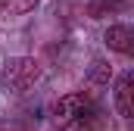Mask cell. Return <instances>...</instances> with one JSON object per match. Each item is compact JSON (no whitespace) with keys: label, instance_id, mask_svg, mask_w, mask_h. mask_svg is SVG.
Segmentation results:
<instances>
[{"label":"cell","instance_id":"obj_4","mask_svg":"<svg viewBox=\"0 0 134 131\" xmlns=\"http://www.w3.org/2000/svg\"><path fill=\"white\" fill-rule=\"evenodd\" d=\"M115 109H119V116L134 119V75L119 78V84H115Z\"/></svg>","mask_w":134,"mask_h":131},{"label":"cell","instance_id":"obj_3","mask_svg":"<svg viewBox=\"0 0 134 131\" xmlns=\"http://www.w3.org/2000/svg\"><path fill=\"white\" fill-rule=\"evenodd\" d=\"M103 41L115 53H134V28H128V25H109Z\"/></svg>","mask_w":134,"mask_h":131},{"label":"cell","instance_id":"obj_1","mask_svg":"<svg viewBox=\"0 0 134 131\" xmlns=\"http://www.w3.org/2000/svg\"><path fill=\"white\" fill-rule=\"evenodd\" d=\"M53 119L59 131H94L97 128V112L87 94H66L53 103Z\"/></svg>","mask_w":134,"mask_h":131},{"label":"cell","instance_id":"obj_5","mask_svg":"<svg viewBox=\"0 0 134 131\" xmlns=\"http://www.w3.org/2000/svg\"><path fill=\"white\" fill-rule=\"evenodd\" d=\"M128 6V0H91V16L94 19H103V16H109V13H119V9H125Z\"/></svg>","mask_w":134,"mask_h":131},{"label":"cell","instance_id":"obj_6","mask_svg":"<svg viewBox=\"0 0 134 131\" xmlns=\"http://www.w3.org/2000/svg\"><path fill=\"white\" fill-rule=\"evenodd\" d=\"M41 0H0V6H3V13H9V16H22V13H28L34 9Z\"/></svg>","mask_w":134,"mask_h":131},{"label":"cell","instance_id":"obj_2","mask_svg":"<svg viewBox=\"0 0 134 131\" xmlns=\"http://www.w3.org/2000/svg\"><path fill=\"white\" fill-rule=\"evenodd\" d=\"M37 75H41L37 59H31V56H16V59H9L6 69H3V84H9L13 91H28L34 81H37Z\"/></svg>","mask_w":134,"mask_h":131},{"label":"cell","instance_id":"obj_7","mask_svg":"<svg viewBox=\"0 0 134 131\" xmlns=\"http://www.w3.org/2000/svg\"><path fill=\"white\" fill-rule=\"evenodd\" d=\"M91 81H94V84H106V81H109V66H106V63H94Z\"/></svg>","mask_w":134,"mask_h":131}]
</instances>
